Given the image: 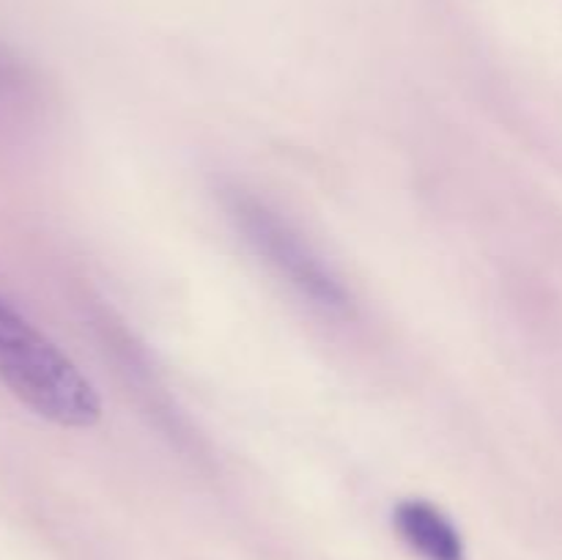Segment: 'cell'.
I'll use <instances>...</instances> for the list:
<instances>
[{
    "label": "cell",
    "instance_id": "cell-1",
    "mask_svg": "<svg viewBox=\"0 0 562 560\" xmlns=\"http://www.w3.org/2000/svg\"><path fill=\"white\" fill-rule=\"evenodd\" d=\"M0 382L44 421L88 428L102 417V401L80 368L0 300Z\"/></svg>",
    "mask_w": 562,
    "mask_h": 560
},
{
    "label": "cell",
    "instance_id": "cell-2",
    "mask_svg": "<svg viewBox=\"0 0 562 560\" xmlns=\"http://www.w3.org/2000/svg\"><path fill=\"white\" fill-rule=\"evenodd\" d=\"M223 206L247 245L283 278L302 300L329 318L355 316V300L344 280L311 247V242L274 209L245 190H225Z\"/></svg>",
    "mask_w": 562,
    "mask_h": 560
},
{
    "label": "cell",
    "instance_id": "cell-3",
    "mask_svg": "<svg viewBox=\"0 0 562 560\" xmlns=\"http://www.w3.org/2000/svg\"><path fill=\"white\" fill-rule=\"evenodd\" d=\"M393 525L401 541L423 560H464V538L459 527L428 500H401L393 508Z\"/></svg>",
    "mask_w": 562,
    "mask_h": 560
}]
</instances>
